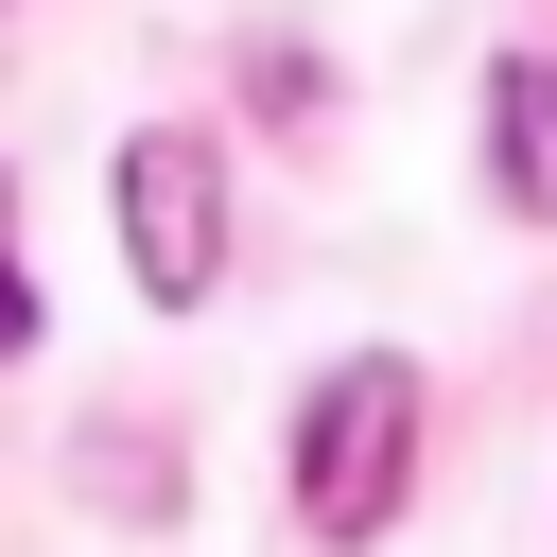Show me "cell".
<instances>
[{
	"instance_id": "obj_1",
	"label": "cell",
	"mask_w": 557,
	"mask_h": 557,
	"mask_svg": "<svg viewBox=\"0 0 557 557\" xmlns=\"http://www.w3.org/2000/svg\"><path fill=\"white\" fill-rule=\"evenodd\" d=\"M400 470H418V366H331L313 418H296V522L313 540H383L400 522Z\"/></svg>"
},
{
	"instance_id": "obj_3",
	"label": "cell",
	"mask_w": 557,
	"mask_h": 557,
	"mask_svg": "<svg viewBox=\"0 0 557 557\" xmlns=\"http://www.w3.org/2000/svg\"><path fill=\"white\" fill-rule=\"evenodd\" d=\"M487 157H505V209H540V226H557V70H540V52H505V70H487Z\"/></svg>"
},
{
	"instance_id": "obj_2",
	"label": "cell",
	"mask_w": 557,
	"mask_h": 557,
	"mask_svg": "<svg viewBox=\"0 0 557 557\" xmlns=\"http://www.w3.org/2000/svg\"><path fill=\"white\" fill-rule=\"evenodd\" d=\"M122 261H139L157 313L209 296V261H226V174H209V139H174V122L122 139Z\"/></svg>"
},
{
	"instance_id": "obj_4",
	"label": "cell",
	"mask_w": 557,
	"mask_h": 557,
	"mask_svg": "<svg viewBox=\"0 0 557 557\" xmlns=\"http://www.w3.org/2000/svg\"><path fill=\"white\" fill-rule=\"evenodd\" d=\"M0 348H35V296H17V261H0Z\"/></svg>"
}]
</instances>
